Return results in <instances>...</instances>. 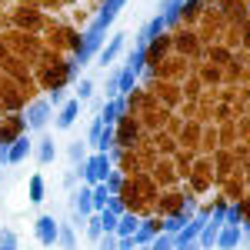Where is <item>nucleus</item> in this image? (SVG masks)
<instances>
[{"label": "nucleus", "instance_id": "obj_4", "mask_svg": "<svg viewBox=\"0 0 250 250\" xmlns=\"http://www.w3.org/2000/svg\"><path fill=\"white\" fill-rule=\"evenodd\" d=\"M164 30H167V23H164V17L157 14V17L150 20L144 30H140V37H137V47H140V50H147V43H150V40H157L160 34H164Z\"/></svg>", "mask_w": 250, "mask_h": 250}, {"label": "nucleus", "instance_id": "obj_13", "mask_svg": "<svg viewBox=\"0 0 250 250\" xmlns=\"http://www.w3.org/2000/svg\"><path fill=\"white\" fill-rule=\"evenodd\" d=\"M120 47H124V34H114L107 47H100V63L107 67V63H110V60H114L117 54H120Z\"/></svg>", "mask_w": 250, "mask_h": 250}, {"label": "nucleus", "instance_id": "obj_12", "mask_svg": "<svg viewBox=\"0 0 250 250\" xmlns=\"http://www.w3.org/2000/svg\"><path fill=\"white\" fill-rule=\"evenodd\" d=\"M237 244H240V227H220L217 247H220V250H233Z\"/></svg>", "mask_w": 250, "mask_h": 250}, {"label": "nucleus", "instance_id": "obj_35", "mask_svg": "<svg viewBox=\"0 0 250 250\" xmlns=\"http://www.w3.org/2000/svg\"><path fill=\"white\" fill-rule=\"evenodd\" d=\"M173 250H200V244H197V240H187V244H177Z\"/></svg>", "mask_w": 250, "mask_h": 250}, {"label": "nucleus", "instance_id": "obj_15", "mask_svg": "<svg viewBox=\"0 0 250 250\" xmlns=\"http://www.w3.org/2000/svg\"><path fill=\"white\" fill-rule=\"evenodd\" d=\"M217 237H220V227L207 220V227H204V230H200V237H197V244H200V250L213 247V244H217Z\"/></svg>", "mask_w": 250, "mask_h": 250}, {"label": "nucleus", "instance_id": "obj_9", "mask_svg": "<svg viewBox=\"0 0 250 250\" xmlns=\"http://www.w3.org/2000/svg\"><path fill=\"white\" fill-rule=\"evenodd\" d=\"M90 197H94V187H83V190L74 197V210L80 213V220H87V217L94 213V200H90Z\"/></svg>", "mask_w": 250, "mask_h": 250}, {"label": "nucleus", "instance_id": "obj_21", "mask_svg": "<svg viewBox=\"0 0 250 250\" xmlns=\"http://www.w3.org/2000/svg\"><path fill=\"white\" fill-rule=\"evenodd\" d=\"M30 200H34V204H40V200H43V177H40V173H34V177H30Z\"/></svg>", "mask_w": 250, "mask_h": 250}, {"label": "nucleus", "instance_id": "obj_19", "mask_svg": "<svg viewBox=\"0 0 250 250\" xmlns=\"http://www.w3.org/2000/svg\"><path fill=\"white\" fill-rule=\"evenodd\" d=\"M184 227H187V217H184V213H173L170 220L164 224V233H170V237H173V233H180Z\"/></svg>", "mask_w": 250, "mask_h": 250}, {"label": "nucleus", "instance_id": "obj_8", "mask_svg": "<svg viewBox=\"0 0 250 250\" xmlns=\"http://www.w3.org/2000/svg\"><path fill=\"white\" fill-rule=\"evenodd\" d=\"M157 233H160V227H157L154 220H140V227L134 233V244L137 247H150V240H154Z\"/></svg>", "mask_w": 250, "mask_h": 250}, {"label": "nucleus", "instance_id": "obj_22", "mask_svg": "<svg viewBox=\"0 0 250 250\" xmlns=\"http://www.w3.org/2000/svg\"><path fill=\"white\" fill-rule=\"evenodd\" d=\"M147 250H173V237H170V233H157Z\"/></svg>", "mask_w": 250, "mask_h": 250}, {"label": "nucleus", "instance_id": "obj_34", "mask_svg": "<svg viewBox=\"0 0 250 250\" xmlns=\"http://www.w3.org/2000/svg\"><path fill=\"white\" fill-rule=\"evenodd\" d=\"M134 237H117V250H134Z\"/></svg>", "mask_w": 250, "mask_h": 250}, {"label": "nucleus", "instance_id": "obj_7", "mask_svg": "<svg viewBox=\"0 0 250 250\" xmlns=\"http://www.w3.org/2000/svg\"><path fill=\"white\" fill-rule=\"evenodd\" d=\"M77 114H80V100H67V104L60 107V114H57V127H60V130L74 127V120H77Z\"/></svg>", "mask_w": 250, "mask_h": 250}, {"label": "nucleus", "instance_id": "obj_31", "mask_svg": "<svg viewBox=\"0 0 250 250\" xmlns=\"http://www.w3.org/2000/svg\"><path fill=\"white\" fill-rule=\"evenodd\" d=\"M90 94H94V83H90V80H80V87H77V100H90Z\"/></svg>", "mask_w": 250, "mask_h": 250}, {"label": "nucleus", "instance_id": "obj_28", "mask_svg": "<svg viewBox=\"0 0 250 250\" xmlns=\"http://www.w3.org/2000/svg\"><path fill=\"white\" fill-rule=\"evenodd\" d=\"M240 217H244L240 207H227V220H224V227H240Z\"/></svg>", "mask_w": 250, "mask_h": 250}, {"label": "nucleus", "instance_id": "obj_10", "mask_svg": "<svg viewBox=\"0 0 250 250\" xmlns=\"http://www.w3.org/2000/svg\"><path fill=\"white\" fill-rule=\"evenodd\" d=\"M27 154H30V137H17V140L7 147V164H20Z\"/></svg>", "mask_w": 250, "mask_h": 250}, {"label": "nucleus", "instance_id": "obj_30", "mask_svg": "<svg viewBox=\"0 0 250 250\" xmlns=\"http://www.w3.org/2000/svg\"><path fill=\"white\" fill-rule=\"evenodd\" d=\"M97 247L100 250H117V233H104V237L97 240Z\"/></svg>", "mask_w": 250, "mask_h": 250}, {"label": "nucleus", "instance_id": "obj_1", "mask_svg": "<svg viewBox=\"0 0 250 250\" xmlns=\"http://www.w3.org/2000/svg\"><path fill=\"white\" fill-rule=\"evenodd\" d=\"M80 173H83V180H87L90 187L104 184V180H107V173H110V160H107V154L87 157V160H83V167H80Z\"/></svg>", "mask_w": 250, "mask_h": 250}, {"label": "nucleus", "instance_id": "obj_26", "mask_svg": "<svg viewBox=\"0 0 250 250\" xmlns=\"http://www.w3.org/2000/svg\"><path fill=\"white\" fill-rule=\"evenodd\" d=\"M104 210H110V213H117V217H124V200H120V197H117V193H110V197H107V207H104Z\"/></svg>", "mask_w": 250, "mask_h": 250}, {"label": "nucleus", "instance_id": "obj_24", "mask_svg": "<svg viewBox=\"0 0 250 250\" xmlns=\"http://www.w3.org/2000/svg\"><path fill=\"white\" fill-rule=\"evenodd\" d=\"M97 217H100V224H104V233H114V230H117V220H120L117 213H110V210H100Z\"/></svg>", "mask_w": 250, "mask_h": 250}, {"label": "nucleus", "instance_id": "obj_17", "mask_svg": "<svg viewBox=\"0 0 250 250\" xmlns=\"http://www.w3.org/2000/svg\"><path fill=\"white\" fill-rule=\"evenodd\" d=\"M144 63H147V50H140V47H137L134 54H130V60H127V70H134L137 77H140V70H144Z\"/></svg>", "mask_w": 250, "mask_h": 250}, {"label": "nucleus", "instance_id": "obj_2", "mask_svg": "<svg viewBox=\"0 0 250 250\" xmlns=\"http://www.w3.org/2000/svg\"><path fill=\"white\" fill-rule=\"evenodd\" d=\"M34 233H37V240L43 244V247H54V244H57V237H60V224L50 217V213H43L37 224H34Z\"/></svg>", "mask_w": 250, "mask_h": 250}, {"label": "nucleus", "instance_id": "obj_16", "mask_svg": "<svg viewBox=\"0 0 250 250\" xmlns=\"http://www.w3.org/2000/svg\"><path fill=\"white\" fill-rule=\"evenodd\" d=\"M57 157V147H54V140H40V147H37V160L40 164H50Z\"/></svg>", "mask_w": 250, "mask_h": 250}, {"label": "nucleus", "instance_id": "obj_23", "mask_svg": "<svg viewBox=\"0 0 250 250\" xmlns=\"http://www.w3.org/2000/svg\"><path fill=\"white\" fill-rule=\"evenodd\" d=\"M57 244L63 250H77V240H74V230L70 227H60V237H57Z\"/></svg>", "mask_w": 250, "mask_h": 250}, {"label": "nucleus", "instance_id": "obj_32", "mask_svg": "<svg viewBox=\"0 0 250 250\" xmlns=\"http://www.w3.org/2000/svg\"><path fill=\"white\" fill-rule=\"evenodd\" d=\"M100 130H104V120L97 117L94 124H90V134H87V144H97V137H100Z\"/></svg>", "mask_w": 250, "mask_h": 250}, {"label": "nucleus", "instance_id": "obj_20", "mask_svg": "<svg viewBox=\"0 0 250 250\" xmlns=\"http://www.w3.org/2000/svg\"><path fill=\"white\" fill-rule=\"evenodd\" d=\"M107 197H110V193H107V187H104V184H97V187H94V197H90V200H94V210H97V213L107 207Z\"/></svg>", "mask_w": 250, "mask_h": 250}, {"label": "nucleus", "instance_id": "obj_25", "mask_svg": "<svg viewBox=\"0 0 250 250\" xmlns=\"http://www.w3.org/2000/svg\"><path fill=\"white\" fill-rule=\"evenodd\" d=\"M87 237H90L94 244L104 237V224H100V217H90V220H87Z\"/></svg>", "mask_w": 250, "mask_h": 250}, {"label": "nucleus", "instance_id": "obj_5", "mask_svg": "<svg viewBox=\"0 0 250 250\" xmlns=\"http://www.w3.org/2000/svg\"><path fill=\"white\" fill-rule=\"evenodd\" d=\"M124 110H127V97H114V100H107V104H104L100 120H104V124H117Z\"/></svg>", "mask_w": 250, "mask_h": 250}, {"label": "nucleus", "instance_id": "obj_37", "mask_svg": "<svg viewBox=\"0 0 250 250\" xmlns=\"http://www.w3.org/2000/svg\"><path fill=\"white\" fill-rule=\"evenodd\" d=\"M50 104H54V107H57V104H63V90H54V94H50Z\"/></svg>", "mask_w": 250, "mask_h": 250}, {"label": "nucleus", "instance_id": "obj_36", "mask_svg": "<svg viewBox=\"0 0 250 250\" xmlns=\"http://www.w3.org/2000/svg\"><path fill=\"white\" fill-rule=\"evenodd\" d=\"M193 210H197V204H193L190 197H187V204H184V217H187V220H190V213H193Z\"/></svg>", "mask_w": 250, "mask_h": 250}, {"label": "nucleus", "instance_id": "obj_6", "mask_svg": "<svg viewBox=\"0 0 250 250\" xmlns=\"http://www.w3.org/2000/svg\"><path fill=\"white\" fill-rule=\"evenodd\" d=\"M124 3H127V0H107V3H104V10H100V14H97L94 27H100V30H107V27H110V23H114L117 10H120V7H124Z\"/></svg>", "mask_w": 250, "mask_h": 250}, {"label": "nucleus", "instance_id": "obj_3", "mask_svg": "<svg viewBox=\"0 0 250 250\" xmlns=\"http://www.w3.org/2000/svg\"><path fill=\"white\" fill-rule=\"evenodd\" d=\"M47 117H50V100H34V104L27 107L23 124H27L30 130H40V127H47Z\"/></svg>", "mask_w": 250, "mask_h": 250}, {"label": "nucleus", "instance_id": "obj_14", "mask_svg": "<svg viewBox=\"0 0 250 250\" xmlns=\"http://www.w3.org/2000/svg\"><path fill=\"white\" fill-rule=\"evenodd\" d=\"M137 227H140V220H137L134 213H124V217H120V220H117V237H134L137 233Z\"/></svg>", "mask_w": 250, "mask_h": 250}, {"label": "nucleus", "instance_id": "obj_18", "mask_svg": "<svg viewBox=\"0 0 250 250\" xmlns=\"http://www.w3.org/2000/svg\"><path fill=\"white\" fill-rule=\"evenodd\" d=\"M107 144H114V124H104V130H100L94 147L100 150V154H107Z\"/></svg>", "mask_w": 250, "mask_h": 250}, {"label": "nucleus", "instance_id": "obj_33", "mask_svg": "<svg viewBox=\"0 0 250 250\" xmlns=\"http://www.w3.org/2000/svg\"><path fill=\"white\" fill-rule=\"evenodd\" d=\"M67 154H70V160H74V164H77V160H87V157H83V144H70V150H67Z\"/></svg>", "mask_w": 250, "mask_h": 250}, {"label": "nucleus", "instance_id": "obj_11", "mask_svg": "<svg viewBox=\"0 0 250 250\" xmlns=\"http://www.w3.org/2000/svg\"><path fill=\"white\" fill-rule=\"evenodd\" d=\"M184 3H187V0H164V7H160L164 14H160V17H164V23H167V27L184 17Z\"/></svg>", "mask_w": 250, "mask_h": 250}, {"label": "nucleus", "instance_id": "obj_29", "mask_svg": "<svg viewBox=\"0 0 250 250\" xmlns=\"http://www.w3.org/2000/svg\"><path fill=\"white\" fill-rule=\"evenodd\" d=\"M120 184H124V180H120V173H107V180H104V187H107V193H117L120 190Z\"/></svg>", "mask_w": 250, "mask_h": 250}, {"label": "nucleus", "instance_id": "obj_27", "mask_svg": "<svg viewBox=\"0 0 250 250\" xmlns=\"http://www.w3.org/2000/svg\"><path fill=\"white\" fill-rule=\"evenodd\" d=\"M0 250H17V237H14V230H0Z\"/></svg>", "mask_w": 250, "mask_h": 250}]
</instances>
